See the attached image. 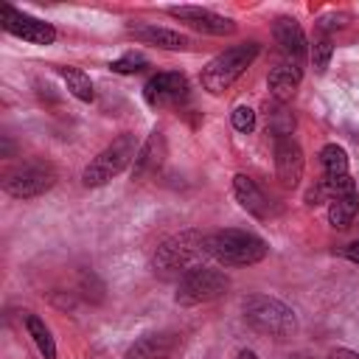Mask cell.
<instances>
[{
	"instance_id": "cell-1",
	"label": "cell",
	"mask_w": 359,
	"mask_h": 359,
	"mask_svg": "<svg viewBox=\"0 0 359 359\" xmlns=\"http://www.w3.org/2000/svg\"><path fill=\"white\" fill-rule=\"evenodd\" d=\"M241 317L252 331L272 339H286L297 331V314L292 306L269 294H247L241 300Z\"/></svg>"
},
{
	"instance_id": "cell-2",
	"label": "cell",
	"mask_w": 359,
	"mask_h": 359,
	"mask_svg": "<svg viewBox=\"0 0 359 359\" xmlns=\"http://www.w3.org/2000/svg\"><path fill=\"white\" fill-rule=\"evenodd\" d=\"M205 252L224 266H252L266 258L269 247L255 233L227 227V230H219L205 238Z\"/></svg>"
},
{
	"instance_id": "cell-3",
	"label": "cell",
	"mask_w": 359,
	"mask_h": 359,
	"mask_svg": "<svg viewBox=\"0 0 359 359\" xmlns=\"http://www.w3.org/2000/svg\"><path fill=\"white\" fill-rule=\"evenodd\" d=\"M258 53H261V45H258L255 39L222 50L219 56H213V59L202 67V73H199L202 90H208L210 95H222V93L230 90L233 81H236V79L255 62Z\"/></svg>"
},
{
	"instance_id": "cell-4",
	"label": "cell",
	"mask_w": 359,
	"mask_h": 359,
	"mask_svg": "<svg viewBox=\"0 0 359 359\" xmlns=\"http://www.w3.org/2000/svg\"><path fill=\"white\" fill-rule=\"evenodd\" d=\"M137 151H140V146H137L135 135H129V132L118 135L107 149H101V151L87 163V168L81 171V182H84L87 188H98V185L109 182V180L118 177L129 163H135Z\"/></svg>"
},
{
	"instance_id": "cell-5",
	"label": "cell",
	"mask_w": 359,
	"mask_h": 359,
	"mask_svg": "<svg viewBox=\"0 0 359 359\" xmlns=\"http://www.w3.org/2000/svg\"><path fill=\"white\" fill-rule=\"evenodd\" d=\"M205 238L202 230H180L174 236H168L151 255V269L157 275H174L180 269H188L202 252H205Z\"/></svg>"
},
{
	"instance_id": "cell-6",
	"label": "cell",
	"mask_w": 359,
	"mask_h": 359,
	"mask_svg": "<svg viewBox=\"0 0 359 359\" xmlns=\"http://www.w3.org/2000/svg\"><path fill=\"white\" fill-rule=\"evenodd\" d=\"M227 286H230V280L224 272L210 269V266H194V269L182 272L174 300L180 306H202V303L222 297L227 292Z\"/></svg>"
},
{
	"instance_id": "cell-7",
	"label": "cell",
	"mask_w": 359,
	"mask_h": 359,
	"mask_svg": "<svg viewBox=\"0 0 359 359\" xmlns=\"http://www.w3.org/2000/svg\"><path fill=\"white\" fill-rule=\"evenodd\" d=\"M56 185V168L50 163H22L17 165L14 171L6 174L3 180V191L14 199H34V196H42L48 194L50 188Z\"/></svg>"
},
{
	"instance_id": "cell-8",
	"label": "cell",
	"mask_w": 359,
	"mask_h": 359,
	"mask_svg": "<svg viewBox=\"0 0 359 359\" xmlns=\"http://www.w3.org/2000/svg\"><path fill=\"white\" fill-rule=\"evenodd\" d=\"M0 25L6 34L22 39V42H31V45H53L56 42V28L39 17H31L14 6H3L0 8Z\"/></svg>"
},
{
	"instance_id": "cell-9",
	"label": "cell",
	"mask_w": 359,
	"mask_h": 359,
	"mask_svg": "<svg viewBox=\"0 0 359 359\" xmlns=\"http://www.w3.org/2000/svg\"><path fill=\"white\" fill-rule=\"evenodd\" d=\"M185 95H188V81H185L182 73H174V70L157 73V76H151V79L143 84V98H146V104L154 107V109L174 107V104H180Z\"/></svg>"
},
{
	"instance_id": "cell-10",
	"label": "cell",
	"mask_w": 359,
	"mask_h": 359,
	"mask_svg": "<svg viewBox=\"0 0 359 359\" xmlns=\"http://www.w3.org/2000/svg\"><path fill=\"white\" fill-rule=\"evenodd\" d=\"M171 17H177L180 22H185L188 28L199 31V34H210V36H227L236 31V22L230 17H222L210 8H199V6H171L168 8Z\"/></svg>"
},
{
	"instance_id": "cell-11",
	"label": "cell",
	"mask_w": 359,
	"mask_h": 359,
	"mask_svg": "<svg viewBox=\"0 0 359 359\" xmlns=\"http://www.w3.org/2000/svg\"><path fill=\"white\" fill-rule=\"evenodd\" d=\"M303 168H306V160H303V149L300 143L289 135V137H278L275 140V177L283 188H297L300 180H303Z\"/></svg>"
},
{
	"instance_id": "cell-12",
	"label": "cell",
	"mask_w": 359,
	"mask_h": 359,
	"mask_svg": "<svg viewBox=\"0 0 359 359\" xmlns=\"http://www.w3.org/2000/svg\"><path fill=\"white\" fill-rule=\"evenodd\" d=\"M168 157V143H165V132L163 129H154L146 143L140 146L135 163H132V180H149L151 174H157L163 168Z\"/></svg>"
},
{
	"instance_id": "cell-13",
	"label": "cell",
	"mask_w": 359,
	"mask_h": 359,
	"mask_svg": "<svg viewBox=\"0 0 359 359\" xmlns=\"http://www.w3.org/2000/svg\"><path fill=\"white\" fill-rule=\"evenodd\" d=\"M177 348V334L171 331H154L140 339H135L123 359H171Z\"/></svg>"
},
{
	"instance_id": "cell-14",
	"label": "cell",
	"mask_w": 359,
	"mask_h": 359,
	"mask_svg": "<svg viewBox=\"0 0 359 359\" xmlns=\"http://www.w3.org/2000/svg\"><path fill=\"white\" fill-rule=\"evenodd\" d=\"M272 36H275V42L280 45V50H283L286 56H292V62L300 65V59H303L306 50H309V42H306V34H303L300 22L292 20V17H278V20L272 22Z\"/></svg>"
},
{
	"instance_id": "cell-15",
	"label": "cell",
	"mask_w": 359,
	"mask_h": 359,
	"mask_svg": "<svg viewBox=\"0 0 359 359\" xmlns=\"http://www.w3.org/2000/svg\"><path fill=\"white\" fill-rule=\"evenodd\" d=\"M303 81V67L297 62H283L278 67H272L269 79H266V87H269V95L278 101V104H286L292 101V95L297 93Z\"/></svg>"
},
{
	"instance_id": "cell-16",
	"label": "cell",
	"mask_w": 359,
	"mask_h": 359,
	"mask_svg": "<svg viewBox=\"0 0 359 359\" xmlns=\"http://www.w3.org/2000/svg\"><path fill=\"white\" fill-rule=\"evenodd\" d=\"M129 34L143 42V45H154V48H163V50H185L191 45V39L180 31H171V28H157V25H129Z\"/></svg>"
},
{
	"instance_id": "cell-17",
	"label": "cell",
	"mask_w": 359,
	"mask_h": 359,
	"mask_svg": "<svg viewBox=\"0 0 359 359\" xmlns=\"http://www.w3.org/2000/svg\"><path fill=\"white\" fill-rule=\"evenodd\" d=\"M233 194H236L238 205H241L247 213H252L255 219H264V216H266L269 202H266L264 191L255 185V180H250L247 174H236V177H233Z\"/></svg>"
},
{
	"instance_id": "cell-18",
	"label": "cell",
	"mask_w": 359,
	"mask_h": 359,
	"mask_svg": "<svg viewBox=\"0 0 359 359\" xmlns=\"http://www.w3.org/2000/svg\"><path fill=\"white\" fill-rule=\"evenodd\" d=\"M356 213H359V191H351L328 202V222L334 227H348Z\"/></svg>"
},
{
	"instance_id": "cell-19",
	"label": "cell",
	"mask_w": 359,
	"mask_h": 359,
	"mask_svg": "<svg viewBox=\"0 0 359 359\" xmlns=\"http://www.w3.org/2000/svg\"><path fill=\"white\" fill-rule=\"evenodd\" d=\"M25 328H28V337L34 339L36 351L42 353V359H56V342H53V334L45 325V320L36 314H25Z\"/></svg>"
},
{
	"instance_id": "cell-20",
	"label": "cell",
	"mask_w": 359,
	"mask_h": 359,
	"mask_svg": "<svg viewBox=\"0 0 359 359\" xmlns=\"http://www.w3.org/2000/svg\"><path fill=\"white\" fill-rule=\"evenodd\" d=\"M320 165H323V177H328V180L345 177V174H348V154H345V149L337 146V143L323 146V151H320Z\"/></svg>"
},
{
	"instance_id": "cell-21",
	"label": "cell",
	"mask_w": 359,
	"mask_h": 359,
	"mask_svg": "<svg viewBox=\"0 0 359 359\" xmlns=\"http://www.w3.org/2000/svg\"><path fill=\"white\" fill-rule=\"evenodd\" d=\"M59 76L65 79V84H67V90L79 98V101H93L95 98V90H93V81H90V76L84 73V70H79V67H59Z\"/></svg>"
},
{
	"instance_id": "cell-22",
	"label": "cell",
	"mask_w": 359,
	"mask_h": 359,
	"mask_svg": "<svg viewBox=\"0 0 359 359\" xmlns=\"http://www.w3.org/2000/svg\"><path fill=\"white\" fill-rule=\"evenodd\" d=\"M109 67H112L115 73H140L143 67H149V59H146L143 53H135V50H129V53H123L121 59H115Z\"/></svg>"
},
{
	"instance_id": "cell-23",
	"label": "cell",
	"mask_w": 359,
	"mask_h": 359,
	"mask_svg": "<svg viewBox=\"0 0 359 359\" xmlns=\"http://www.w3.org/2000/svg\"><path fill=\"white\" fill-rule=\"evenodd\" d=\"M331 53H334V45H331V39H328V36L314 39V45H311V62H314V67H317L320 73L328 67Z\"/></svg>"
},
{
	"instance_id": "cell-24",
	"label": "cell",
	"mask_w": 359,
	"mask_h": 359,
	"mask_svg": "<svg viewBox=\"0 0 359 359\" xmlns=\"http://www.w3.org/2000/svg\"><path fill=\"white\" fill-rule=\"evenodd\" d=\"M230 123H233L236 132L250 135V132L255 129V112H252L250 107H236V109L230 112Z\"/></svg>"
},
{
	"instance_id": "cell-25",
	"label": "cell",
	"mask_w": 359,
	"mask_h": 359,
	"mask_svg": "<svg viewBox=\"0 0 359 359\" xmlns=\"http://www.w3.org/2000/svg\"><path fill=\"white\" fill-rule=\"evenodd\" d=\"M345 258L353 261V264H359V241H351V244L345 247Z\"/></svg>"
},
{
	"instance_id": "cell-26",
	"label": "cell",
	"mask_w": 359,
	"mask_h": 359,
	"mask_svg": "<svg viewBox=\"0 0 359 359\" xmlns=\"http://www.w3.org/2000/svg\"><path fill=\"white\" fill-rule=\"evenodd\" d=\"M331 359H359V353H353V351H348V348H337V351L331 353Z\"/></svg>"
},
{
	"instance_id": "cell-27",
	"label": "cell",
	"mask_w": 359,
	"mask_h": 359,
	"mask_svg": "<svg viewBox=\"0 0 359 359\" xmlns=\"http://www.w3.org/2000/svg\"><path fill=\"white\" fill-rule=\"evenodd\" d=\"M236 359H258V356H255L252 351H247V348H244V351H238V356H236Z\"/></svg>"
},
{
	"instance_id": "cell-28",
	"label": "cell",
	"mask_w": 359,
	"mask_h": 359,
	"mask_svg": "<svg viewBox=\"0 0 359 359\" xmlns=\"http://www.w3.org/2000/svg\"><path fill=\"white\" fill-rule=\"evenodd\" d=\"M289 359H314V356H306V353H297V356H289Z\"/></svg>"
}]
</instances>
